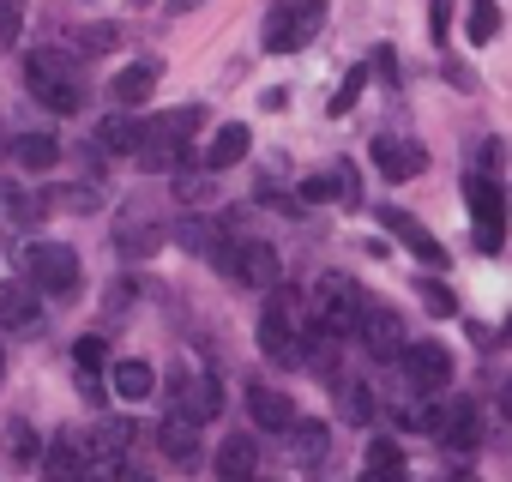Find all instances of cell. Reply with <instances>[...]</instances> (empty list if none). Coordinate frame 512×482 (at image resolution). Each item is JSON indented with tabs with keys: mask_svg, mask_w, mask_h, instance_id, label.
Instances as JSON below:
<instances>
[{
	"mask_svg": "<svg viewBox=\"0 0 512 482\" xmlns=\"http://www.w3.org/2000/svg\"><path fill=\"white\" fill-rule=\"evenodd\" d=\"M193 127H199V109H169V115H151V121L139 127L133 163H139V169H151V175H169V169H181Z\"/></svg>",
	"mask_w": 512,
	"mask_h": 482,
	"instance_id": "obj_1",
	"label": "cell"
},
{
	"mask_svg": "<svg viewBox=\"0 0 512 482\" xmlns=\"http://www.w3.org/2000/svg\"><path fill=\"white\" fill-rule=\"evenodd\" d=\"M326 25V0H278L266 13V49L272 55H296L314 43V31Z\"/></svg>",
	"mask_w": 512,
	"mask_h": 482,
	"instance_id": "obj_2",
	"label": "cell"
},
{
	"mask_svg": "<svg viewBox=\"0 0 512 482\" xmlns=\"http://www.w3.org/2000/svg\"><path fill=\"white\" fill-rule=\"evenodd\" d=\"M25 85H31V97H37L43 109H55V115H79V109H85V91H79V79H73V67H67L61 55H31V61H25Z\"/></svg>",
	"mask_w": 512,
	"mask_h": 482,
	"instance_id": "obj_3",
	"label": "cell"
},
{
	"mask_svg": "<svg viewBox=\"0 0 512 482\" xmlns=\"http://www.w3.org/2000/svg\"><path fill=\"white\" fill-rule=\"evenodd\" d=\"M314 308H320V326H326L332 338H356V326H362V314H368V296L356 290V278L326 272V278L314 284Z\"/></svg>",
	"mask_w": 512,
	"mask_h": 482,
	"instance_id": "obj_4",
	"label": "cell"
},
{
	"mask_svg": "<svg viewBox=\"0 0 512 482\" xmlns=\"http://www.w3.org/2000/svg\"><path fill=\"white\" fill-rule=\"evenodd\" d=\"M217 266L247 290H278V278H284V260H278L272 241H235V248H223Z\"/></svg>",
	"mask_w": 512,
	"mask_h": 482,
	"instance_id": "obj_5",
	"label": "cell"
},
{
	"mask_svg": "<svg viewBox=\"0 0 512 482\" xmlns=\"http://www.w3.org/2000/svg\"><path fill=\"white\" fill-rule=\"evenodd\" d=\"M398 362H404V380H410V392H416V398H440V392L452 386V356H446L434 338L404 344V350H398Z\"/></svg>",
	"mask_w": 512,
	"mask_h": 482,
	"instance_id": "obj_6",
	"label": "cell"
},
{
	"mask_svg": "<svg viewBox=\"0 0 512 482\" xmlns=\"http://www.w3.org/2000/svg\"><path fill=\"white\" fill-rule=\"evenodd\" d=\"M25 266H31L37 290H49V296H73L79 290V254L67 248V241H37V248L25 254Z\"/></svg>",
	"mask_w": 512,
	"mask_h": 482,
	"instance_id": "obj_7",
	"label": "cell"
},
{
	"mask_svg": "<svg viewBox=\"0 0 512 482\" xmlns=\"http://www.w3.org/2000/svg\"><path fill=\"white\" fill-rule=\"evenodd\" d=\"M260 350H266L272 362H284V368H296V362H302V332H296V320H290V302H284V296H272V302L260 308Z\"/></svg>",
	"mask_w": 512,
	"mask_h": 482,
	"instance_id": "obj_8",
	"label": "cell"
},
{
	"mask_svg": "<svg viewBox=\"0 0 512 482\" xmlns=\"http://www.w3.org/2000/svg\"><path fill=\"white\" fill-rule=\"evenodd\" d=\"M422 422L440 434L446 452H476V440H482V422H476V404L470 398H452L446 410H422Z\"/></svg>",
	"mask_w": 512,
	"mask_h": 482,
	"instance_id": "obj_9",
	"label": "cell"
},
{
	"mask_svg": "<svg viewBox=\"0 0 512 482\" xmlns=\"http://www.w3.org/2000/svg\"><path fill=\"white\" fill-rule=\"evenodd\" d=\"M380 223H386V229H392V235L404 241V248H410V254L422 260V266H434V272L446 266V248H440V241H434V235H428V229H422V223H416L410 211H398V205H392V211H380Z\"/></svg>",
	"mask_w": 512,
	"mask_h": 482,
	"instance_id": "obj_10",
	"label": "cell"
},
{
	"mask_svg": "<svg viewBox=\"0 0 512 482\" xmlns=\"http://www.w3.org/2000/svg\"><path fill=\"white\" fill-rule=\"evenodd\" d=\"M374 163H380V175L386 181H410V175H422L428 169V151L422 145H410V139H374Z\"/></svg>",
	"mask_w": 512,
	"mask_h": 482,
	"instance_id": "obj_11",
	"label": "cell"
},
{
	"mask_svg": "<svg viewBox=\"0 0 512 482\" xmlns=\"http://www.w3.org/2000/svg\"><path fill=\"white\" fill-rule=\"evenodd\" d=\"M464 205H470V217H476L488 235H500V223H506V193H500L494 175H470V181H464Z\"/></svg>",
	"mask_w": 512,
	"mask_h": 482,
	"instance_id": "obj_12",
	"label": "cell"
},
{
	"mask_svg": "<svg viewBox=\"0 0 512 482\" xmlns=\"http://www.w3.org/2000/svg\"><path fill=\"white\" fill-rule=\"evenodd\" d=\"M356 338L368 344V356H380V362H386V356H398V350H404V320H398V314H386V308H368V314H362V326H356Z\"/></svg>",
	"mask_w": 512,
	"mask_h": 482,
	"instance_id": "obj_13",
	"label": "cell"
},
{
	"mask_svg": "<svg viewBox=\"0 0 512 482\" xmlns=\"http://www.w3.org/2000/svg\"><path fill=\"white\" fill-rule=\"evenodd\" d=\"M157 446H163L181 470H193V464H199V422H193V416H181V410H169V416H163V428H157Z\"/></svg>",
	"mask_w": 512,
	"mask_h": 482,
	"instance_id": "obj_14",
	"label": "cell"
},
{
	"mask_svg": "<svg viewBox=\"0 0 512 482\" xmlns=\"http://www.w3.org/2000/svg\"><path fill=\"white\" fill-rule=\"evenodd\" d=\"M247 410H253V422H260L266 434H284V428L296 422V404H290V392H278V386H247Z\"/></svg>",
	"mask_w": 512,
	"mask_h": 482,
	"instance_id": "obj_15",
	"label": "cell"
},
{
	"mask_svg": "<svg viewBox=\"0 0 512 482\" xmlns=\"http://www.w3.org/2000/svg\"><path fill=\"white\" fill-rule=\"evenodd\" d=\"M109 392H115L121 404H145V398L157 392V368H151V362H139V356H127V362H115V368H109Z\"/></svg>",
	"mask_w": 512,
	"mask_h": 482,
	"instance_id": "obj_16",
	"label": "cell"
},
{
	"mask_svg": "<svg viewBox=\"0 0 512 482\" xmlns=\"http://www.w3.org/2000/svg\"><path fill=\"white\" fill-rule=\"evenodd\" d=\"M175 410H181V416H193V422H211V416L223 410V392H217V380H205V374H187V380H175Z\"/></svg>",
	"mask_w": 512,
	"mask_h": 482,
	"instance_id": "obj_17",
	"label": "cell"
},
{
	"mask_svg": "<svg viewBox=\"0 0 512 482\" xmlns=\"http://www.w3.org/2000/svg\"><path fill=\"white\" fill-rule=\"evenodd\" d=\"M217 476L223 482H247V476H260V440L253 434H229L223 452H217Z\"/></svg>",
	"mask_w": 512,
	"mask_h": 482,
	"instance_id": "obj_18",
	"label": "cell"
},
{
	"mask_svg": "<svg viewBox=\"0 0 512 482\" xmlns=\"http://www.w3.org/2000/svg\"><path fill=\"white\" fill-rule=\"evenodd\" d=\"M43 482H85V458H79V434H61L49 440L43 452Z\"/></svg>",
	"mask_w": 512,
	"mask_h": 482,
	"instance_id": "obj_19",
	"label": "cell"
},
{
	"mask_svg": "<svg viewBox=\"0 0 512 482\" xmlns=\"http://www.w3.org/2000/svg\"><path fill=\"white\" fill-rule=\"evenodd\" d=\"M31 326H37V290L0 284V332H31Z\"/></svg>",
	"mask_w": 512,
	"mask_h": 482,
	"instance_id": "obj_20",
	"label": "cell"
},
{
	"mask_svg": "<svg viewBox=\"0 0 512 482\" xmlns=\"http://www.w3.org/2000/svg\"><path fill=\"white\" fill-rule=\"evenodd\" d=\"M247 145H253V133H247V121H229V127H217V133H211V145H205V169L217 175V169H229V163H241V157H247Z\"/></svg>",
	"mask_w": 512,
	"mask_h": 482,
	"instance_id": "obj_21",
	"label": "cell"
},
{
	"mask_svg": "<svg viewBox=\"0 0 512 482\" xmlns=\"http://www.w3.org/2000/svg\"><path fill=\"white\" fill-rule=\"evenodd\" d=\"M151 91H157V67H151V61H133V67H121V73H115V85H109V97H115L121 109H139Z\"/></svg>",
	"mask_w": 512,
	"mask_h": 482,
	"instance_id": "obj_22",
	"label": "cell"
},
{
	"mask_svg": "<svg viewBox=\"0 0 512 482\" xmlns=\"http://www.w3.org/2000/svg\"><path fill=\"white\" fill-rule=\"evenodd\" d=\"M284 434H290V458H296V464H326V452H332L326 422H290Z\"/></svg>",
	"mask_w": 512,
	"mask_h": 482,
	"instance_id": "obj_23",
	"label": "cell"
},
{
	"mask_svg": "<svg viewBox=\"0 0 512 482\" xmlns=\"http://www.w3.org/2000/svg\"><path fill=\"white\" fill-rule=\"evenodd\" d=\"M175 241H181V248L187 254H199V260H223V248H217V241H223V229L217 223H205V217H181V229H175Z\"/></svg>",
	"mask_w": 512,
	"mask_h": 482,
	"instance_id": "obj_24",
	"label": "cell"
},
{
	"mask_svg": "<svg viewBox=\"0 0 512 482\" xmlns=\"http://www.w3.org/2000/svg\"><path fill=\"white\" fill-rule=\"evenodd\" d=\"M13 157H19L31 175H43V169L61 163V139H55V133H19V139H13Z\"/></svg>",
	"mask_w": 512,
	"mask_h": 482,
	"instance_id": "obj_25",
	"label": "cell"
},
{
	"mask_svg": "<svg viewBox=\"0 0 512 482\" xmlns=\"http://www.w3.org/2000/svg\"><path fill=\"white\" fill-rule=\"evenodd\" d=\"M302 199H308V205H326V199L350 205V199H356V175H350L344 163H338L332 175H308V181H302Z\"/></svg>",
	"mask_w": 512,
	"mask_h": 482,
	"instance_id": "obj_26",
	"label": "cell"
},
{
	"mask_svg": "<svg viewBox=\"0 0 512 482\" xmlns=\"http://www.w3.org/2000/svg\"><path fill=\"white\" fill-rule=\"evenodd\" d=\"M103 362H109V350H103V338H79L73 344V368H79V392L85 398H103Z\"/></svg>",
	"mask_w": 512,
	"mask_h": 482,
	"instance_id": "obj_27",
	"label": "cell"
},
{
	"mask_svg": "<svg viewBox=\"0 0 512 482\" xmlns=\"http://www.w3.org/2000/svg\"><path fill=\"white\" fill-rule=\"evenodd\" d=\"M97 145L109 151V157H133V145H139V121L121 109V115H109V121H97Z\"/></svg>",
	"mask_w": 512,
	"mask_h": 482,
	"instance_id": "obj_28",
	"label": "cell"
},
{
	"mask_svg": "<svg viewBox=\"0 0 512 482\" xmlns=\"http://www.w3.org/2000/svg\"><path fill=\"white\" fill-rule=\"evenodd\" d=\"M362 482H410L404 476V452L392 440H374L368 446V464H362Z\"/></svg>",
	"mask_w": 512,
	"mask_h": 482,
	"instance_id": "obj_29",
	"label": "cell"
},
{
	"mask_svg": "<svg viewBox=\"0 0 512 482\" xmlns=\"http://www.w3.org/2000/svg\"><path fill=\"white\" fill-rule=\"evenodd\" d=\"M0 446H7V464H19V470H31V464H37V452H43V446H37V428H31L25 416H13V422H7Z\"/></svg>",
	"mask_w": 512,
	"mask_h": 482,
	"instance_id": "obj_30",
	"label": "cell"
},
{
	"mask_svg": "<svg viewBox=\"0 0 512 482\" xmlns=\"http://www.w3.org/2000/svg\"><path fill=\"white\" fill-rule=\"evenodd\" d=\"M157 241H163L157 223H145V217H139V223H121V254H151Z\"/></svg>",
	"mask_w": 512,
	"mask_h": 482,
	"instance_id": "obj_31",
	"label": "cell"
},
{
	"mask_svg": "<svg viewBox=\"0 0 512 482\" xmlns=\"http://www.w3.org/2000/svg\"><path fill=\"white\" fill-rule=\"evenodd\" d=\"M25 37V0H0V49H19Z\"/></svg>",
	"mask_w": 512,
	"mask_h": 482,
	"instance_id": "obj_32",
	"label": "cell"
},
{
	"mask_svg": "<svg viewBox=\"0 0 512 482\" xmlns=\"http://www.w3.org/2000/svg\"><path fill=\"white\" fill-rule=\"evenodd\" d=\"M500 31V7L494 0H470V43H488Z\"/></svg>",
	"mask_w": 512,
	"mask_h": 482,
	"instance_id": "obj_33",
	"label": "cell"
},
{
	"mask_svg": "<svg viewBox=\"0 0 512 482\" xmlns=\"http://www.w3.org/2000/svg\"><path fill=\"white\" fill-rule=\"evenodd\" d=\"M362 91H368V67H350V73H344V85H338V97H332V115H350Z\"/></svg>",
	"mask_w": 512,
	"mask_h": 482,
	"instance_id": "obj_34",
	"label": "cell"
},
{
	"mask_svg": "<svg viewBox=\"0 0 512 482\" xmlns=\"http://www.w3.org/2000/svg\"><path fill=\"white\" fill-rule=\"evenodd\" d=\"M338 392H344V416L350 422H374V404H368V386L362 380H344Z\"/></svg>",
	"mask_w": 512,
	"mask_h": 482,
	"instance_id": "obj_35",
	"label": "cell"
},
{
	"mask_svg": "<svg viewBox=\"0 0 512 482\" xmlns=\"http://www.w3.org/2000/svg\"><path fill=\"white\" fill-rule=\"evenodd\" d=\"M422 290H428V308H434V314H452V296H446V284H422Z\"/></svg>",
	"mask_w": 512,
	"mask_h": 482,
	"instance_id": "obj_36",
	"label": "cell"
},
{
	"mask_svg": "<svg viewBox=\"0 0 512 482\" xmlns=\"http://www.w3.org/2000/svg\"><path fill=\"white\" fill-rule=\"evenodd\" d=\"M446 25H452V0H434V37H446Z\"/></svg>",
	"mask_w": 512,
	"mask_h": 482,
	"instance_id": "obj_37",
	"label": "cell"
},
{
	"mask_svg": "<svg viewBox=\"0 0 512 482\" xmlns=\"http://www.w3.org/2000/svg\"><path fill=\"white\" fill-rule=\"evenodd\" d=\"M482 169H488V175L500 169V139H488V145H482Z\"/></svg>",
	"mask_w": 512,
	"mask_h": 482,
	"instance_id": "obj_38",
	"label": "cell"
},
{
	"mask_svg": "<svg viewBox=\"0 0 512 482\" xmlns=\"http://www.w3.org/2000/svg\"><path fill=\"white\" fill-rule=\"evenodd\" d=\"M0 374H7V350H0Z\"/></svg>",
	"mask_w": 512,
	"mask_h": 482,
	"instance_id": "obj_39",
	"label": "cell"
},
{
	"mask_svg": "<svg viewBox=\"0 0 512 482\" xmlns=\"http://www.w3.org/2000/svg\"><path fill=\"white\" fill-rule=\"evenodd\" d=\"M452 482H476V476H452Z\"/></svg>",
	"mask_w": 512,
	"mask_h": 482,
	"instance_id": "obj_40",
	"label": "cell"
},
{
	"mask_svg": "<svg viewBox=\"0 0 512 482\" xmlns=\"http://www.w3.org/2000/svg\"><path fill=\"white\" fill-rule=\"evenodd\" d=\"M247 482H260V476H247Z\"/></svg>",
	"mask_w": 512,
	"mask_h": 482,
	"instance_id": "obj_41",
	"label": "cell"
}]
</instances>
